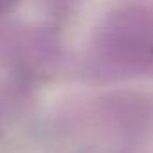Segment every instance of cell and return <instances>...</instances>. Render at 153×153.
<instances>
[{
    "label": "cell",
    "mask_w": 153,
    "mask_h": 153,
    "mask_svg": "<svg viewBox=\"0 0 153 153\" xmlns=\"http://www.w3.org/2000/svg\"><path fill=\"white\" fill-rule=\"evenodd\" d=\"M94 58L119 74L153 70V11L144 6L121 7L106 18L94 40Z\"/></svg>",
    "instance_id": "6da1fadb"
},
{
    "label": "cell",
    "mask_w": 153,
    "mask_h": 153,
    "mask_svg": "<svg viewBox=\"0 0 153 153\" xmlns=\"http://www.w3.org/2000/svg\"><path fill=\"white\" fill-rule=\"evenodd\" d=\"M16 2H18V0H0V15L6 13V11H9Z\"/></svg>",
    "instance_id": "7a4b0ae2"
},
{
    "label": "cell",
    "mask_w": 153,
    "mask_h": 153,
    "mask_svg": "<svg viewBox=\"0 0 153 153\" xmlns=\"http://www.w3.org/2000/svg\"><path fill=\"white\" fill-rule=\"evenodd\" d=\"M49 2H51V0H49ZM52 2H56V4H63V6H65L68 0H52Z\"/></svg>",
    "instance_id": "3957f363"
}]
</instances>
